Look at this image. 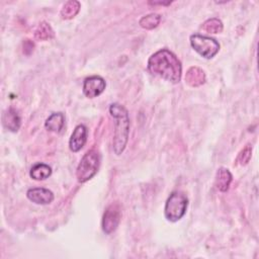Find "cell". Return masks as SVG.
<instances>
[{
	"instance_id": "cell-1",
	"label": "cell",
	"mask_w": 259,
	"mask_h": 259,
	"mask_svg": "<svg viewBox=\"0 0 259 259\" xmlns=\"http://www.w3.org/2000/svg\"><path fill=\"white\" fill-rule=\"evenodd\" d=\"M148 70L152 75L176 84L181 79L182 66L171 51L162 49L149 58Z\"/></svg>"
},
{
	"instance_id": "cell-2",
	"label": "cell",
	"mask_w": 259,
	"mask_h": 259,
	"mask_svg": "<svg viewBox=\"0 0 259 259\" xmlns=\"http://www.w3.org/2000/svg\"><path fill=\"white\" fill-rule=\"evenodd\" d=\"M109 113L114 120L113 134V151L116 155H120L127 144L130 133V117L124 106L119 103H112L109 106Z\"/></svg>"
},
{
	"instance_id": "cell-3",
	"label": "cell",
	"mask_w": 259,
	"mask_h": 259,
	"mask_svg": "<svg viewBox=\"0 0 259 259\" xmlns=\"http://www.w3.org/2000/svg\"><path fill=\"white\" fill-rule=\"evenodd\" d=\"M100 164V157L97 151L89 150L82 157L76 171L77 180L84 183L90 180L98 171Z\"/></svg>"
},
{
	"instance_id": "cell-4",
	"label": "cell",
	"mask_w": 259,
	"mask_h": 259,
	"mask_svg": "<svg viewBox=\"0 0 259 259\" xmlns=\"http://www.w3.org/2000/svg\"><path fill=\"white\" fill-rule=\"evenodd\" d=\"M187 205L188 199L183 193L179 191L172 192L165 203L164 213L166 219L173 223L179 221L185 214Z\"/></svg>"
},
{
	"instance_id": "cell-5",
	"label": "cell",
	"mask_w": 259,
	"mask_h": 259,
	"mask_svg": "<svg viewBox=\"0 0 259 259\" xmlns=\"http://www.w3.org/2000/svg\"><path fill=\"white\" fill-rule=\"evenodd\" d=\"M190 45L195 52L205 59L213 58L220 50V44L214 38L201 34L190 35Z\"/></svg>"
},
{
	"instance_id": "cell-6",
	"label": "cell",
	"mask_w": 259,
	"mask_h": 259,
	"mask_svg": "<svg viewBox=\"0 0 259 259\" xmlns=\"http://www.w3.org/2000/svg\"><path fill=\"white\" fill-rule=\"evenodd\" d=\"M121 219V210L120 206L117 202H113L109 204L102 217V230L106 235L113 233L120 222Z\"/></svg>"
},
{
	"instance_id": "cell-7",
	"label": "cell",
	"mask_w": 259,
	"mask_h": 259,
	"mask_svg": "<svg viewBox=\"0 0 259 259\" xmlns=\"http://www.w3.org/2000/svg\"><path fill=\"white\" fill-rule=\"evenodd\" d=\"M106 83L100 76L87 77L83 82V93L88 98L99 96L105 89Z\"/></svg>"
},
{
	"instance_id": "cell-8",
	"label": "cell",
	"mask_w": 259,
	"mask_h": 259,
	"mask_svg": "<svg viewBox=\"0 0 259 259\" xmlns=\"http://www.w3.org/2000/svg\"><path fill=\"white\" fill-rule=\"evenodd\" d=\"M86 140H87V127L84 124H78L74 128L69 141L70 150L74 153L80 151L84 147Z\"/></svg>"
},
{
	"instance_id": "cell-9",
	"label": "cell",
	"mask_w": 259,
	"mask_h": 259,
	"mask_svg": "<svg viewBox=\"0 0 259 259\" xmlns=\"http://www.w3.org/2000/svg\"><path fill=\"white\" fill-rule=\"evenodd\" d=\"M27 198L36 204H49L54 200V193L44 187L30 188L26 192Z\"/></svg>"
},
{
	"instance_id": "cell-10",
	"label": "cell",
	"mask_w": 259,
	"mask_h": 259,
	"mask_svg": "<svg viewBox=\"0 0 259 259\" xmlns=\"http://www.w3.org/2000/svg\"><path fill=\"white\" fill-rule=\"evenodd\" d=\"M2 121H3V125L12 133H16L19 130L21 124V119L18 112L12 107H9L3 113Z\"/></svg>"
},
{
	"instance_id": "cell-11",
	"label": "cell",
	"mask_w": 259,
	"mask_h": 259,
	"mask_svg": "<svg viewBox=\"0 0 259 259\" xmlns=\"http://www.w3.org/2000/svg\"><path fill=\"white\" fill-rule=\"evenodd\" d=\"M185 82L190 87L201 86L205 82L204 71L196 66L190 67L185 74Z\"/></svg>"
},
{
	"instance_id": "cell-12",
	"label": "cell",
	"mask_w": 259,
	"mask_h": 259,
	"mask_svg": "<svg viewBox=\"0 0 259 259\" xmlns=\"http://www.w3.org/2000/svg\"><path fill=\"white\" fill-rule=\"evenodd\" d=\"M232 180H233V176H232V173L229 171V169L221 167L217 171L214 184L220 191L226 192L229 189Z\"/></svg>"
},
{
	"instance_id": "cell-13",
	"label": "cell",
	"mask_w": 259,
	"mask_h": 259,
	"mask_svg": "<svg viewBox=\"0 0 259 259\" xmlns=\"http://www.w3.org/2000/svg\"><path fill=\"white\" fill-rule=\"evenodd\" d=\"M65 124V116L62 112L52 113L45 122V127L53 133H60Z\"/></svg>"
},
{
	"instance_id": "cell-14",
	"label": "cell",
	"mask_w": 259,
	"mask_h": 259,
	"mask_svg": "<svg viewBox=\"0 0 259 259\" xmlns=\"http://www.w3.org/2000/svg\"><path fill=\"white\" fill-rule=\"evenodd\" d=\"M52 174V168L45 163H37L30 169L29 175L34 180H45Z\"/></svg>"
},
{
	"instance_id": "cell-15",
	"label": "cell",
	"mask_w": 259,
	"mask_h": 259,
	"mask_svg": "<svg viewBox=\"0 0 259 259\" xmlns=\"http://www.w3.org/2000/svg\"><path fill=\"white\" fill-rule=\"evenodd\" d=\"M79 10L80 3L78 1H68L63 5V8L61 9V16L63 19H71L78 14Z\"/></svg>"
},
{
	"instance_id": "cell-16",
	"label": "cell",
	"mask_w": 259,
	"mask_h": 259,
	"mask_svg": "<svg viewBox=\"0 0 259 259\" xmlns=\"http://www.w3.org/2000/svg\"><path fill=\"white\" fill-rule=\"evenodd\" d=\"M34 36L38 40H48L54 36V31L48 22L42 21L35 28Z\"/></svg>"
},
{
	"instance_id": "cell-17",
	"label": "cell",
	"mask_w": 259,
	"mask_h": 259,
	"mask_svg": "<svg viewBox=\"0 0 259 259\" xmlns=\"http://www.w3.org/2000/svg\"><path fill=\"white\" fill-rule=\"evenodd\" d=\"M161 21V15L157 14V13H150L148 15L143 16L139 23L140 25L145 28V29H154L155 27H157L159 25Z\"/></svg>"
},
{
	"instance_id": "cell-18",
	"label": "cell",
	"mask_w": 259,
	"mask_h": 259,
	"mask_svg": "<svg viewBox=\"0 0 259 259\" xmlns=\"http://www.w3.org/2000/svg\"><path fill=\"white\" fill-rule=\"evenodd\" d=\"M202 30L208 32V33H220L222 32L224 26H223V22L215 17L209 18L207 20H205L202 25H201Z\"/></svg>"
},
{
	"instance_id": "cell-19",
	"label": "cell",
	"mask_w": 259,
	"mask_h": 259,
	"mask_svg": "<svg viewBox=\"0 0 259 259\" xmlns=\"http://www.w3.org/2000/svg\"><path fill=\"white\" fill-rule=\"evenodd\" d=\"M251 155H252V148L250 145H247L238 155V158H237V162L244 166V165H247L248 162L250 161L251 159Z\"/></svg>"
},
{
	"instance_id": "cell-20",
	"label": "cell",
	"mask_w": 259,
	"mask_h": 259,
	"mask_svg": "<svg viewBox=\"0 0 259 259\" xmlns=\"http://www.w3.org/2000/svg\"><path fill=\"white\" fill-rule=\"evenodd\" d=\"M33 47H34V45H33V42H32L31 40L25 39V40L23 41V53L27 55V50H28V51H29V54H30V53L33 51Z\"/></svg>"
},
{
	"instance_id": "cell-21",
	"label": "cell",
	"mask_w": 259,
	"mask_h": 259,
	"mask_svg": "<svg viewBox=\"0 0 259 259\" xmlns=\"http://www.w3.org/2000/svg\"><path fill=\"white\" fill-rule=\"evenodd\" d=\"M149 4H153V5H170L171 1H167V2H149Z\"/></svg>"
}]
</instances>
